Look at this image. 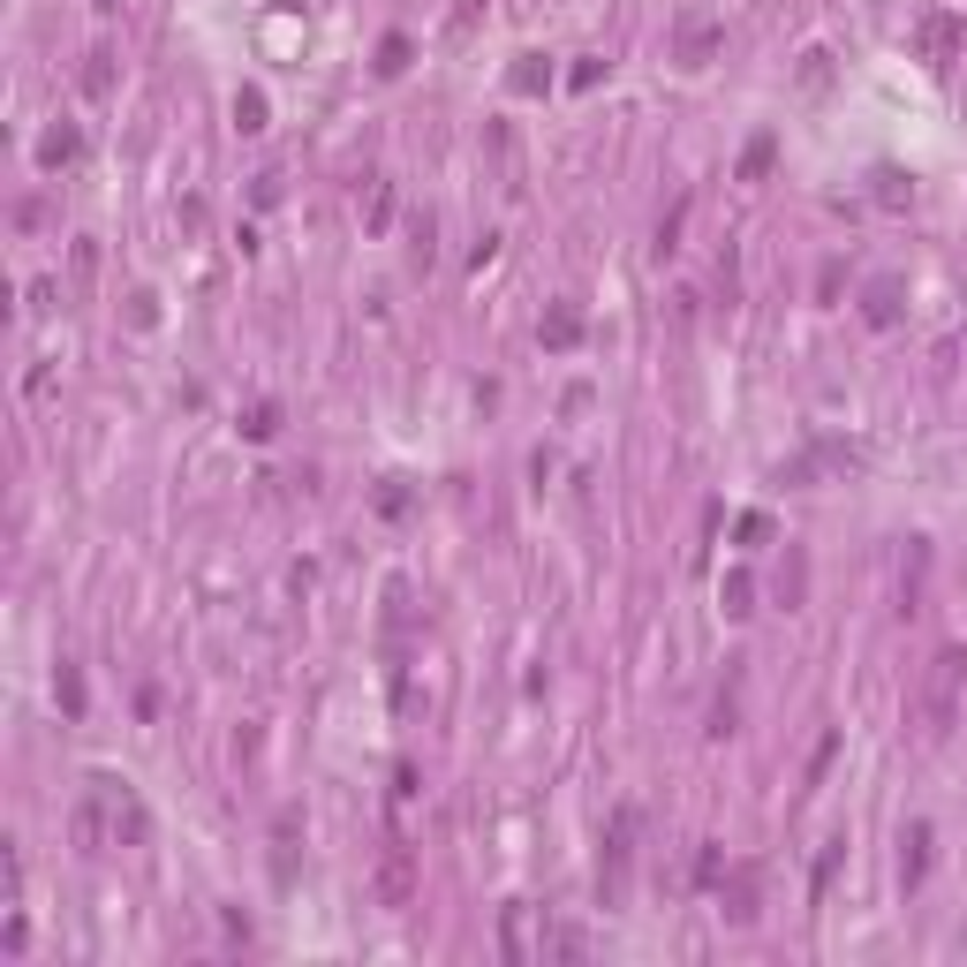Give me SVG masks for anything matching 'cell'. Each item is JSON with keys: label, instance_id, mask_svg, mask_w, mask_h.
I'll list each match as a JSON object with an SVG mask.
<instances>
[{"label": "cell", "instance_id": "1", "mask_svg": "<svg viewBox=\"0 0 967 967\" xmlns=\"http://www.w3.org/2000/svg\"><path fill=\"white\" fill-rule=\"evenodd\" d=\"M960 688H967V650L945 643L930 665H922V688H915V733L922 741H945L952 718H960Z\"/></svg>", "mask_w": 967, "mask_h": 967}, {"label": "cell", "instance_id": "2", "mask_svg": "<svg viewBox=\"0 0 967 967\" xmlns=\"http://www.w3.org/2000/svg\"><path fill=\"white\" fill-rule=\"evenodd\" d=\"M68 839H76L84 854L121 847V824H114V786H106V779H91L84 794H76V809H68Z\"/></svg>", "mask_w": 967, "mask_h": 967}, {"label": "cell", "instance_id": "3", "mask_svg": "<svg viewBox=\"0 0 967 967\" xmlns=\"http://www.w3.org/2000/svg\"><path fill=\"white\" fill-rule=\"evenodd\" d=\"M371 900L386 907V915L416 907V847H408V839H386V854H378V869H371Z\"/></svg>", "mask_w": 967, "mask_h": 967}, {"label": "cell", "instance_id": "4", "mask_svg": "<svg viewBox=\"0 0 967 967\" xmlns=\"http://www.w3.org/2000/svg\"><path fill=\"white\" fill-rule=\"evenodd\" d=\"M628 862H635V809H620L612 816V839H605V869H597L605 907H620V892H628Z\"/></svg>", "mask_w": 967, "mask_h": 967}, {"label": "cell", "instance_id": "5", "mask_svg": "<svg viewBox=\"0 0 967 967\" xmlns=\"http://www.w3.org/2000/svg\"><path fill=\"white\" fill-rule=\"evenodd\" d=\"M915 46H922V61L952 68V61H960V46H967V23H960V16H922Z\"/></svg>", "mask_w": 967, "mask_h": 967}, {"label": "cell", "instance_id": "6", "mask_svg": "<svg viewBox=\"0 0 967 967\" xmlns=\"http://www.w3.org/2000/svg\"><path fill=\"white\" fill-rule=\"evenodd\" d=\"M922 582H930V544L907 537V560H900V612H907V620L922 612Z\"/></svg>", "mask_w": 967, "mask_h": 967}, {"label": "cell", "instance_id": "7", "mask_svg": "<svg viewBox=\"0 0 967 967\" xmlns=\"http://www.w3.org/2000/svg\"><path fill=\"white\" fill-rule=\"evenodd\" d=\"M922 877H930V824H907V839H900V884L915 892Z\"/></svg>", "mask_w": 967, "mask_h": 967}, {"label": "cell", "instance_id": "8", "mask_svg": "<svg viewBox=\"0 0 967 967\" xmlns=\"http://www.w3.org/2000/svg\"><path fill=\"white\" fill-rule=\"evenodd\" d=\"M499 952H507L514 967H522V960H537V937H529V907H507V915H499Z\"/></svg>", "mask_w": 967, "mask_h": 967}, {"label": "cell", "instance_id": "9", "mask_svg": "<svg viewBox=\"0 0 967 967\" xmlns=\"http://www.w3.org/2000/svg\"><path fill=\"white\" fill-rule=\"evenodd\" d=\"M590 952V937L575 930V922H544V937H537V960H582Z\"/></svg>", "mask_w": 967, "mask_h": 967}, {"label": "cell", "instance_id": "10", "mask_svg": "<svg viewBox=\"0 0 967 967\" xmlns=\"http://www.w3.org/2000/svg\"><path fill=\"white\" fill-rule=\"evenodd\" d=\"M809 597V560H801V544H786V567H779V605L794 612Z\"/></svg>", "mask_w": 967, "mask_h": 967}, {"label": "cell", "instance_id": "11", "mask_svg": "<svg viewBox=\"0 0 967 967\" xmlns=\"http://www.w3.org/2000/svg\"><path fill=\"white\" fill-rule=\"evenodd\" d=\"M718 53V23H680V61H711Z\"/></svg>", "mask_w": 967, "mask_h": 967}, {"label": "cell", "instance_id": "12", "mask_svg": "<svg viewBox=\"0 0 967 967\" xmlns=\"http://www.w3.org/2000/svg\"><path fill=\"white\" fill-rule=\"evenodd\" d=\"M726 915H733V922H756V869H733V892H726Z\"/></svg>", "mask_w": 967, "mask_h": 967}, {"label": "cell", "instance_id": "13", "mask_svg": "<svg viewBox=\"0 0 967 967\" xmlns=\"http://www.w3.org/2000/svg\"><path fill=\"white\" fill-rule=\"evenodd\" d=\"M862 318H869V325H892V318H900V288H892V280H877V288H869V303H862Z\"/></svg>", "mask_w": 967, "mask_h": 967}, {"label": "cell", "instance_id": "14", "mask_svg": "<svg viewBox=\"0 0 967 967\" xmlns=\"http://www.w3.org/2000/svg\"><path fill=\"white\" fill-rule=\"evenodd\" d=\"M582 340V318L575 310H552V318H544V348H575Z\"/></svg>", "mask_w": 967, "mask_h": 967}, {"label": "cell", "instance_id": "15", "mask_svg": "<svg viewBox=\"0 0 967 967\" xmlns=\"http://www.w3.org/2000/svg\"><path fill=\"white\" fill-rule=\"evenodd\" d=\"M272 431H280V408H272V401H250V408H242V439H272Z\"/></svg>", "mask_w": 967, "mask_h": 967}, {"label": "cell", "instance_id": "16", "mask_svg": "<svg viewBox=\"0 0 967 967\" xmlns=\"http://www.w3.org/2000/svg\"><path fill=\"white\" fill-rule=\"evenodd\" d=\"M84 91H91V99L114 91V53H84Z\"/></svg>", "mask_w": 967, "mask_h": 967}, {"label": "cell", "instance_id": "17", "mask_svg": "<svg viewBox=\"0 0 967 967\" xmlns=\"http://www.w3.org/2000/svg\"><path fill=\"white\" fill-rule=\"evenodd\" d=\"M393 220V182H371L363 189V227H386Z\"/></svg>", "mask_w": 967, "mask_h": 967}, {"label": "cell", "instance_id": "18", "mask_svg": "<svg viewBox=\"0 0 967 967\" xmlns=\"http://www.w3.org/2000/svg\"><path fill=\"white\" fill-rule=\"evenodd\" d=\"M718 597H726L733 620H741V612H756V605H748V597H756V582H748V575H726V590H718Z\"/></svg>", "mask_w": 967, "mask_h": 967}, {"label": "cell", "instance_id": "19", "mask_svg": "<svg viewBox=\"0 0 967 967\" xmlns=\"http://www.w3.org/2000/svg\"><path fill=\"white\" fill-rule=\"evenodd\" d=\"M38 159H46V167H61V159H76V129H53L46 144H38Z\"/></svg>", "mask_w": 967, "mask_h": 967}, {"label": "cell", "instance_id": "20", "mask_svg": "<svg viewBox=\"0 0 967 967\" xmlns=\"http://www.w3.org/2000/svg\"><path fill=\"white\" fill-rule=\"evenodd\" d=\"M733 726H741V703H733V696H718V703H711V733H718V741H726Z\"/></svg>", "mask_w": 967, "mask_h": 967}, {"label": "cell", "instance_id": "21", "mask_svg": "<svg viewBox=\"0 0 967 967\" xmlns=\"http://www.w3.org/2000/svg\"><path fill=\"white\" fill-rule=\"evenodd\" d=\"M61 711H68V718H84V680L68 673V665H61Z\"/></svg>", "mask_w": 967, "mask_h": 967}, {"label": "cell", "instance_id": "22", "mask_svg": "<svg viewBox=\"0 0 967 967\" xmlns=\"http://www.w3.org/2000/svg\"><path fill=\"white\" fill-rule=\"evenodd\" d=\"M235 121H242V129H265V99H257V91H242V99H235Z\"/></svg>", "mask_w": 967, "mask_h": 967}, {"label": "cell", "instance_id": "23", "mask_svg": "<svg viewBox=\"0 0 967 967\" xmlns=\"http://www.w3.org/2000/svg\"><path fill=\"white\" fill-rule=\"evenodd\" d=\"M378 68H386V76H401V68H408V38H386V46H378Z\"/></svg>", "mask_w": 967, "mask_h": 967}, {"label": "cell", "instance_id": "24", "mask_svg": "<svg viewBox=\"0 0 967 967\" xmlns=\"http://www.w3.org/2000/svg\"><path fill=\"white\" fill-rule=\"evenodd\" d=\"M771 167V136H756V144H748V159H741V174H764Z\"/></svg>", "mask_w": 967, "mask_h": 967}, {"label": "cell", "instance_id": "25", "mask_svg": "<svg viewBox=\"0 0 967 967\" xmlns=\"http://www.w3.org/2000/svg\"><path fill=\"white\" fill-rule=\"evenodd\" d=\"M408 250H416V265H431V220L408 227Z\"/></svg>", "mask_w": 967, "mask_h": 967}]
</instances>
